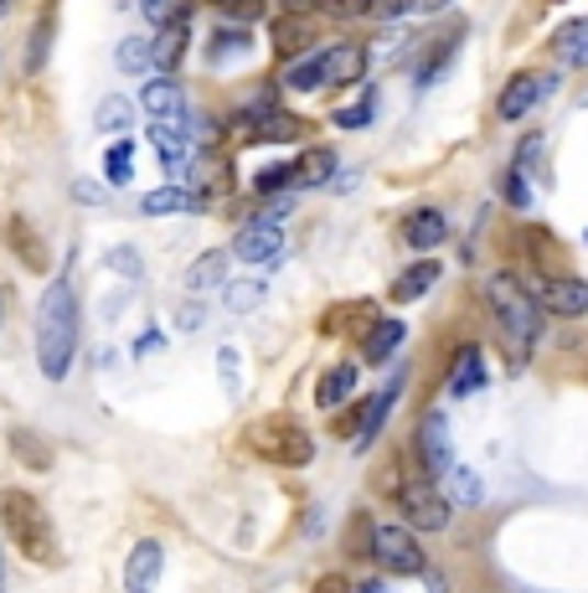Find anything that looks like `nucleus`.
Listing matches in <instances>:
<instances>
[{
  "mask_svg": "<svg viewBox=\"0 0 588 593\" xmlns=\"http://www.w3.org/2000/svg\"><path fill=\"white\" fill-rule=\"evenodd\" d=\"M248 42H253V36L243 32V26H233V21H228V26H222V32L212 36V47H207V57H212V63H222L228 52H237V57H243V52H248Z\"/></svg>",
  "mask_w": 588,
  "mask_h": 593,
  "instance_id": "nucleus-36",
  "label": "nucleus"
},
{
  "mask_svg": "<svg viewBox=\"0 0 588 593\" xmlns=\"http://www.w3.org/2000/svg\"><path fill=\"white\" fill-rule=\"evenodd\" d=\"M486 305L501 325V336L511 340V351L526 356L532 351V340L542 336V300L537 289L517 279V273H490L486 279Z\"/></svg>",
  "mask_w": 588,
  "mask_h": 593,
  "instance_id": "nucleus-2",
  "label": "nucleus"
},
{
  "mask_svg": "<svg viewBox=\"0 0 588 593\" xmlns=\"http://www.w3.org/2000/svg\"><path fill=\"white\" fill-rule=\"evenodd\" d=\"M248 444L269 459V465H285V470H304V465L315 459V439H310V428L295 424V418H285V413L258 418V424L248 428Z\"/></svg>",
  "mask_w": 588,
  "mask_h": 593,
  "instance_id": "nucleus-4",
  "label": "nucleus"
},
{
  "mask_svg": "<svg viewBox=\"0 0 588 593\" xmlns=\"http://www.w3.org/2000/svg\"><path fill=\"white\" fill-rule=\"evenodd\" d=\"M11 243H16V254L21 264H32V269H42L47 264V254H42V243H36V233H26V222H11Z\"/></svg>",
  "mask_w": 588,
  "mask_h": 593,
  "instance_id": "nucleus-37",
  "label": "nucleus"
},
{
  "mask_svg": "<svg viewBox=\"0 0 588 593\" xmlns=\"http://www.w3.org/2000/svg\"><path fill=\"white\" fill-rule=\"evenodd\" d=\"M459 42H465V26H450V36H439L434 47H429V57L419 63V88L439 83V72L450 68V57L459 52Z\"/></svg>",
  "mask_w": 588,
  "mask_h": 593,
  "instance_id": "nucleus-21",
  "label": "nucleus"
},
{
  "mask_svg": "<svg viewBox=\"0 0 588 593\" xmlns=\"http://www.w3.org/2000/svg\"><path fill=\"white\" fill-rule=\"evenodd\" d=\"M5 11H11V0H0V16H5Z\"/></svg>",
  "mask_w": 588,
  "mask_h": 593,
  "instance_id": "nucleus-57",
  "label": "nucleus"
},
{
  "mask_svg": "<svg viewBox=\"0 0 588 593\" xmlns=\"http://www.w3.org/2000/svg\"><path fill=\"white\" fill-rule=\"evenodd\" d=\"M553 52L573 68H588V21H568L563 32L553 36Z\"/></svg>",
  "mask_w": 588,
  "mask_h": 593,
  "instance_id": "nucleus-24",
  "label": "nucleus"
},
{
  "mask_svg": "<svg viewBox=\"0 0 588 593\" xmlns=\"http://www.w3.org/2000/svg\"><path fill=\"white\" fill-rule=\"evenodd\" d=\"M140 11H145V21L160 32V26H170V21L181 16L186 5H181V0H140Z\"/></svg>",
  "mask_w": 588,
  "mask_h": 593,
  "instance_id": "nucleus-41",
  "label": "nucleus"
},
{
  "mask_svg": "<svg viewBox=\"0 0 588 593\" xmlns=\"http://www.w3.org/2000/svg\"><path fill=\"white\" fill-rule=\"evenodd\" d=\"M237 258L243 264H269V258H279L285 254V233L279 227H269V222H248L243 233H237Z\"/></svg>",
  "mask_w": 588,
  "mask_h": 593,
  "instance_id": "nucleus-14",
  "label": "nucleus"
},
{
  "mask_svg": "<svg viewBox=\"0 0 588 593\" xmlns=\"http://www.w3.org/2000/svg\"><path fill=\"white\" fill-rule=\"evenodd\" d=\"M186 26H191V11H181L170 26L155 32V72H176V63H181V52H186Z\"/></svg>",
  "mask_w": 588,
  "mask_h": 593,
  "instance_id": "nucleus-18",
  "label": "nucleus"
},
{
  "mask_svg": "<svg viewBox=\"0 0 588 593\" xmlns=\"http://www.w3.org/2000/svg\"><path fill=\"white\" fill-rule=\"evenodd\" d=\"M434 279H439V264H434V258H423V264H413V269L398 273L392 300H398V305H413V300H423V294L434 289Z\"/></svg>",
  "mask_w": 588,
  "mask_h": 593,
  "instance_id": "nucleus-20",
  "label": "nucleus"
},
{
  "mask_svg": "<svg viewBox=\"0 0 588 593\" xmlns=\"http://www.w3.org/2000/svg\"><path fill=\"white\" fill-rule=\"evenodd\" d=\"M320 83H331V57L325 52H304L300 63H289V72H285L289 93H315Z\"/></svg>",
  "mask_w": 588,
  "mask_h": 593,
  "instance_id": "nucleus-16",
  "label": "nucleus"
},
{
  "mask_svg": "<svg viewBox=\"0 0 588 593\" xmlns=\"http://www.w3.org/2000/svg\"><path fill=\"white\" fill-rule=\"evenodd\" d=\"M103 176H109L114 187H130V176H135V145H130V139L109 145V155H103Z\"/></svg>",
  "mask_w": 588,
  "mask_h": 593,
  "instance_id": "nucleus-31",
  "label": "nucleus"
},
{
  "mask_svg": "<svg viewBox=\"0 0 588 593\" xmlns=\"http://www.w3.org/2000/svg\"><path fill=\"white\" fill-rule=\"evenodd\" d=\"M352 593H387V589L377 583V578H367V583H362V589H352Z\"/></svg>",
  "mask_w": 588,
  "mask_h": 593,
  "instance_id": "nucleus-54",
  "label": "nucleus"
},
{
  "mask_svg": "<svg viewBox=\"0 0 588 593\" xmlns=\"http://www.w3.org/2000/svg\"><path fill=\"white\" fill-rule=\"evenodd\" d=\"M222 273H228V254H202L191 269H186V289H218L222 284Z\"/></svg>",
  "mask_w": 588,
  "mask_h": 593,
  "instance_id": "nucleus-29",
  "label": "nucleus"
},
{
  "mask_svg": "<svg viewBox=\"0 0 588 593\" xmlns=\"http://www.w3.org/2000/svg\"><path fill=\"white\" fill-rule=\"evenodd\" d=\"M78 356V289L73 279H52L36 305V361L47 382H63Z\"/></svg>",
  "mask_w": 588,
  "mask_h": 593,
  "instance_id": "nucleus-1",
  "label": "nucleus"
},
{
  "mask_svg": "<svg viewBox=\"0 0 588 593\" xmlns=\"http://www.w3.org/2000/svg\"><path fill=\"white\" fill-rule=\"evenodd\" d=\"M542 93H547V83H542L537 72H517V78L501 88V99H496V114H501L506 124H517V119H526L532 109H537Z\"/></svg>",
  "mask_w": 588,
  "mask_h": 593,
  "instance_id": "nucleus-10",
  "label": "nucleus"
},
{
  "mask_svg": "<svg viewBox=\"0 0 588 593\" xmlns=\"http://www.w3.org/2000/svg\"><path fill=\"white\" fill-rule=\"evenodd\" d=\"M212 5H218L228 21H237V26H248V21L264 16V0H212Z\"/></svg>",
  "mask_w": 588,
  "mask_h": 593,
  "instance_id": "nucleus-40",
  "label": "nucleus"
},
{
  "mask_svg": "<svg viewBox=\"0 0 588 593\" xmlns=\"http://www.w3.org/2000/svg\"><path fill=\"white\" fill-rule=\"evenodd\" d=\"M371 558L382 562L392 578H423L429 573V558H423L413 526L403 522H377L371 526Z\"/></svg>",
  "mask_w": 588,
  "mask_h": 593,
  "instance_id": "nucleus-6",
  "label": "nucleus"
},
{
  "mask_svg": "<svg viewBox=\"0 0 588 593\" xmlns=\"http://www.w3.org/2000/svg\"><path fill=\"white\" fill-rule=\"evenodd\" d=\"M403 336H408L403 321H377L371 325V336L362 340V361H387V356L403 346Z\"/></svg>",
  "mask_w": 588,
  "mask_h": 593,
  "instance_id": "nucleus-22",
  "label": "nucleus"
},
{
  "mask_svg": "<svg viewBox=\"0 0 588 593\" xmlns=\"http://www.w3.org/2000/svg\"><path fill=\"white\" fill-rule=\"evenodd\" d=\"M73 197H78V202L84 206H99L103 197H99V187H93V181H78V187H73Z\"/></svg>",
  "mask_w": 588,
  "mask_h": 593,
  "instance_id": "nucleus-52",
  "label": "nucleus"
},
{
  "mask_svg": "<svg viewBox=\"0 0 588 593\" xmlns=\"http://www.w3.org/2000/svg\"><path fill=\"white\" fill-rule=\"evenodd\" d=\"M408 11H419V0H371V5H367V16H377V21L408 16Z\"/></svg>",
  "mask_w": 588,
  "mask_h": 593,
  "instance_id": "nucleus-45",
  "label": "nucleus"
},
{
  "mask_svg": "<svg viewBox=\"0 0 588 593\" xmlns=\"http://www.w3.org/2000/svg\"><path fill=\"white\" fill-rule=\"evenodd\" d=\"M0 526L32 562H42V568L57 562V537H52L47 511H42V501L32 491H0Z\"/></svg>",
  "mask_w": 588,
  "mask_h": 593,
  "instance_id": "nucleus-3",
  "label": "nucleus"
},
{
  "mask_svg": "<svg viewBox=\"0 0 588 593\" xmlns=\"http://www.w3.org/2000/svg\"><path fill=\"white\" fill-rule=\"evenodd\" d=\"M398 511H403L408 526H419V532H444L454 516L450 495L439 485V474H403V485H398Z\"/></svg>",
  "mask_w": 588,
  "mask_h": 593,
  "instance_id": "nucleus-5",
  "label": "nucleus"
},
{
  "mask_svg": "<svg viewBox=\"0 0 588 593\" xmlns=\"http://www.w3.org/2000/svg\"><path fill=\"white\" fill-rule=\"evenodd\" d=\"M356 382H362V367H356V361H341V367H331V372L315 382V403L320 407L346 403V398L356 392Z\"/></svg>",
  "mask_w": 588,
  "mask_h": 593,
  "instance_id": "nucleus-17",
  "label": "nucleus"
},
{
  "mask_svg": "<svg viewBox=\"0 0 588 593\" xmlns=\"http://www.w3.org/2000/svg\"><path fill=\"white\" fill-rule=\"evenodd\" d=\"M109 269H124L130 279H140V258L130 254V248H124V254H109Z\"/></svg>",
  "mask_w": 588,
  "mask_h": 593,
  "instance_id": "nucleus-49",
  "label": "nucleus"
},
{
  "mask_svg": "<svg viewBox=\"0 0 588 593\" xmlns=\"http://www.w3.org/2000/svg\"><path fill=\"white\" fill-rule=\"evenodd\" d=\"M336 176V150H304V160H300V187H320V181H331Z\"/></svg>",
  "mask_w": 588,
  "mask_h": 593,
  "instance_id": "nucleus-33",
  "label": "nucleus"
},
{
  "mask_svg": "<svg viewBox=\"0 0 588 593\" xmlns=\"http://www.w3.org/2000/svg\"><path fill=\"white\" fill-rule=\"evenodd\" d=\"M537 150H542V139H537V135H532V139H521V150H517V166L526 170V166H532V160H537Z\"/></svg>",
  "mask_w": 588,
  "mask_h": 593,
  "instance_id": "nucleus-51",
  "label": "nucleus"
},
{
  "mask_svg": "<svg viewBox=\"0 0 588 593\" xmlns=\"http://www.w3.org/2000/svg\"><path fill=\"white\" fill-rule=\"evenodd\" d=\"M264 294H269L264 279H243V284L222 289V305H228V310H253V305H264Z\"/></svg>",
  "mask_w": 588,
  "mask_h": 593,
  "instance_id": "nucleus-34",
  "label": "nucleus"
},
{
  "mask_svg": "<svg viewBox=\"0 0 588 593\" xmlns=\"http://www.w3.org/2000/svg\"><path fill=\"white\" fill-rule=\"evenodd\" d=\"M398 392H403V377H387V388L367 403V418H362V428H356V449H367V444L382 434L387 413H392V403H398Z\"/></svg>",
  "mask_w": 588,
  "mask_h": 593,
  "instance_id": "nucleus-15",
  "label": "nucleus"
},
{
  "mask_svg": "<svg viewBox=\"0 0 588 593\" xmlns=\"http://www.w3.org/2000/svg\"><path fill=\"white\" fill-rule=\"evenodd\" d=\"M176 325H181V331H202V325H207L202 300H197V305H181V310H176Z\"/></svg>",
  "mask_w": 588,
  "mask_h": 593,
  "instance_id": "nucleus-47",
  "label": "nucleus"
},
{
  "mask_svg": "<svg viewBox=\"0 0 588 593\" xmlns=\"http://www.w3.org/2000/svg\"><path fill=\"white\" fill-rule=\"evenodd\" d=\"M160 568H166V552H160V542H140L135 552H130V562H124V593H155V583H160Z\"/></svg>",
  "mask_w": 588,
  "mask_h": 593,
  "instance_id": "nucleus-12",
  "label": "nucleus"
},
{
  "mask_svg": "<svg viewBox=\"0 0 588 593\" xmlns=\"http://www.w3.org/2000/svg\"><path fill=\"white\" fill-rule=\"evenodd\" d=\"M289 212H295V202H289V197H285V202H269V206H264V212H258V217H253V222H269V227H279V222H285Z\"/></svg>",
  "mask_w": 588,
  "mask_h": 593,
  "instance_id": "nucleus-48",
  "label": "nucleus"
},
{
  "mask_svg": "<svg viewBox=\"0 0 588 593\" xmlns=\"http://www.w3.org/2000/svg\"><path fill=\"white\" fill-rule=\"evenodd\" d=\"M480 388H486V351L475 340H465L454 351V367H450V398H470Z\"/></svg>",
  "mask_w": 588,
  "mask_h": 593,
  "instance_id": "nucleus-13",
  "label": "nucleus"
},
{
  "mask_svg": "<svg viewBox=\"0 0 588 593\" xmlns=\"http://www.w3.org/2000/svg\"><path fill=\"white\" fill-rule=\"evenodd\" d=\"M419 465L429 474H444L454 470V449H450V418H444V407H434V413H423L419 424Z\"/></svg>",
  "mask_w": 588,
  "mask_h": 593,
  "instance_id": "nucleus-7",
  "label": "nucleus"
},
{
  "mask_svg": "<svg viewBox=\"0 0 588 593\" xmlns=\"http://www.w3.org/2000/svg\"><path fill=\"white\" fill-rule=\"evenodd\" d=\"M325 16H356V11H367L371 0H315Z\"/></svg>",
  "mask_w": 588,
  "mask_h": 593,
  "instance_id": "nucleus-46",
  "label": "nucleus"
},
{
  "mask_svg": "<svg viewBox=\"0 0 588 593\" xmlns=\"http://www.w3.org/2000/svg\"><path fill=\"white\" fill-rule=\"evenodd\" d=\"M47 47H52V16H42V26H36V42L26 47V72H42V63H47Z\"/></svg>",
  "mask_w": 588,
  "mask_h": 593,
  "instance_id": "nucleus-42",
  "label": "nucleus"
},
{
  "mask_svg": "<svg viewBox=\"0 0 588 593\" xmlns=\"http://www.w3.org/2000/svg\"><path fill=\"white\" fill-rule=\"evenodd\" d=\"M295 181H300V166H295V160H274V166H264L253 176V191H258V197H274V191L285 197Z\"/></svg>",
  "mask_w": 588,
  "mask_h": 593,
  "instance_id": "nucleus-28",
  "label": "nucleus"
},
{
  "mask_svg": "<svg viewBox=\"0 0 588 593\" xmlns=\"http://www.w3.org/2000/svg\"><path fill=\"white\" fill-rule=\"evenodd\" d=\"M584 237H588V233H584Z\"/></svg>",
  "mask_w": 588,
  "mask_h": 593,
  "instance_id": "nucleus-59",
  "label": "nucleus"
},
{
  "mask_svg": "<svg viewBox=\"0 0 588 593\" xmlns=\"http://www.w3.org/2000/svg\"><path fill=\"white\" fill-rule=\"evenodd\" d=\"M506 202L517 206V212L521 206H532V181H526V170L521 166H511V176H506Z\"/></svg>",
  "mask_w": 588,
  "mask_h": 593,
  "instance_id": "nucleus-43",
  "label": "nucleus"
},
{
  "mask_svg": "<svg viewBox=\"0 0 588 593\" xmlns=\"http://www.w3.org/2000/svg\"><path fill=\"white\" fill-rule=\"evenodd\" d=\"M151 145H155V155H160V166L186 176V155H191L186 130H176V124H151Z\"/></svg>",
  "mask_w": 588,
  "mask_h": 593,
  "instance_id": "nucleus-19",
  "label": "nucleus"
},
{
  "mask_svg": "<svg viewBox=\"0 0 588 593\" xmlns=\"http://www.w3.org/2000/svg\"><path fill=\"white\" fill-rule=\"evenodd\" d=\"M450 237V217L439 212V206H413L403 217V243L408 248H419V254H429V248H439Z\"/></svg>",
  "mask_w": 588,
  "mask_h": 593,
  "instance_id": "nucleus-11",
  "label": "nucleus"
},
{
  "mask_svg": "<svg viewBox=\"0 0 588 593\" xmlns=\"http://www.w3.org/2000/svg\"><path fill=\"white\" fill-rule=\"evenodd\" d=\"M191 206H197V197H191V191H181V187H160V191H151V197H140V212H145V217L191 212Z\"/></svg>",
  "mask_w": 588,
  "mask_h": 593,
  "instance_id": "nucleus-25",
  "label": "nucleus"
},
{
  "mask_svg": "<svg viewBox=\"0 0 588 593\" xmlns=\"http://www.w3.org/2000/svg\"><path fill=\"white\" fill-rule=\"evenodd\" d=\"M0 315H5V289H0Z\"/></svg>",
  "mask_w": 588,
  "mask_h": 593,
  "instance_id": "nucleus-58",
  "label": "nucleus"
},
{
  "mask_svg": "<svg viewBox=\"0 0 588 593\" xmlns=\"http://www.w3.org/2000/svg\"><path fill=\"white\" fill-rule=\"evenodd\" d=\"M310 593H352V583H346V578H341V573H325V578H320V583H315V589H310Z\"/></svg>",
  "mask_w": 588,
  "mask_h": 593,
  "instance_id": "nucleus-50",
  "label": "nucleus"
},
{
  "mask_svg": "<svg viewBox=\"0 0 588 593\" xmlns=\"http://www.w3.org/2000/svg\"><path fill=\"white\" fill-rule=\"evenodd\" d=\"M130 99H103L99 103V130L103 135H114V130H124V124H130Z\"/></svg>",
  "mask_w": 588,
  "mask_h": 593,
  "instance_id": "nucleus-39",
  "label": "nucleus"
},
{
  "mask_svg": "<svg viewBox=\"0 0 588 593\" xmlns=\"http://www.w3.org/2000/svg\"><path fill=\"white\" fill-rule=\"evenodd\" d=\"M439 5H450V0H419V11H439Z\"/></svg>",
  "mask_w": 588,
  "mask_h": 593,
  "instance_id": "nucleus-55",
  "label": "nucleus"
},
{
  "mask_svg": "<svg viewBox=\"0 0 588 593\" xmlns=\"http://www.w3.org/2000/svg\"><path fill=\"white\" fill-rule=\"evenodd\" d=\"M304 42H310V21H304V16H279V21H274V47H279V57L300 52Z\"/></svg>",
  "mask_w": 588,
  "mask_h": 593,
  "instance_id": "nucleus-32",
  "label": "nucleus"
},
{
  "mask_svg": "<svg viewBox=\"0 0 588 593\" xmlns=\"http://www.w3.org/2000/svg\"><path fill=\"white\" fill-rule=\"evenodd\" d=\"M135 351H140V356H151V351H160V336H155V331H151V336H140V346H135Z\"/></svg>",
  "mask_w": 588,
  "mask_h": 593,
  "instance_id": "nucleus-53",
  "label": "nucleus"
},
{
  "mask_svg": "<svg viewBox=\"0 0 588 593\" xmlns=\"http://www.w3.org/2000/svg\"><path fill=\"white\" fill-rule=\"evenodd\" d=\"M218 377H222V392L237 398V351H233V346H222V351H218Z\"/></svg>",
  "mask_w": 588,
  "mask_h": 593,
  "instance_id": "nucleus-44",
  "label": "nucleus"
},
{
  "mask_svg": "<svg viewBox=\"0 0 588 593\" xmlns=\"http://www.w3.org/2000/svg\"><path fill=\"white\" fill-rule=\"evenodd\" d=\"M119 68L155 72V36H130V42H119Z\"/></svg>",
  "mask_w": 588,
  "mask_h": 593,
  "instance_id": "nucleus-30",
  "label": "nucleus"
},
{
  "mask_svg": "<svg viewBox=\"0 0 588 593\" xmlns=\"http://www.w3.org/2000/svg\"><path fill=\"white\" fill-rule=\"evenodd\" d=\"M450 491H454L459 506H480V501H486V491H480V474H470V470H450Z\"/></svg>",
  "mask_w": 588,
  "mask_h": 593,
  "instance_id": "nucleus-38",
  "label": "nucleus"
},
{
  "mask_svg": "<svg viewBox=\"0 0 588 593\" xmlns=\"http://www.w3.org/2000/svg\"><path fill=\"white\" fill-rule=\"evenodd\" d=\"M0 593H5V552H0Z\"/></svg>",
  "mask_w": 588,
  "mask_h": 593,
  "instance_id": "nucleus-56",
  "label": "nucleus"
},
{
  "mask_svg": "<svg viewBox=\"0 0 588 593\" xmlns=\"http://www.w3.org/2000/svg\"><path fill=\"white\" fill-rule=\"evenodd\" d=\"M325 57H331V83H352V78H362V68H367V52H362V42L325 47Z\"/></svg>",
  "mask_w": 588,
  "mask_h": 593,
  "instance_id": "nucleus-23",
  "label": "nucleus"
},
{
  "mask_svg": "<svg viewBox=\"0 0 588 593\" xmlns=\"http://www.w3.org/2000/svg\"><path fill=\"white\" fill-rule=\"evenodd\" d=\"M140 109L155 119V124H176V130H191V114H186V93L181 83L170 78H151L145 93H140Z\"/></svg>",
  "mask_w": 588,
  "mask_h": 593,
  "instance_id": "nucleus-8",
  "label": "nucleus"
},
{
  "mask_svg": "<svg viewBox=\"0 0 588 593\" xmlns=\"http://www.w3.org/2000/svg\"><path fill=\"white\" fill-rule=\"evenodd\" d=\"M295 135H300V119H289L285 109H274L269 119H258L248 130L253 145H279V139H295Z\"/></svg>",
  "mask_w": 588,
  "mask_h": 593,
  "instance_id": "nucleus-27",
  "label": "nucleus"
},
{
  "mask_svg": "<svg viewBox=\"0 0 588 593\" xmlns=\"http://www.w3.org/2000/svg\"><path fill=\"white\" fill-rule=\"evenodd\" d=\"M371 109H377V88H367L356 103H341L336 109V124L341 130H367L371 124Z\"/></svg>",
  "mask_w": 588,
  "mask_h": 593,
  "instance_id": "nucleus-35",
  "label": "nucleus"
},
{
  "mask_svg": "<svg viewBox=\"0 0 588 593\" xmlns=\"http://www.w3.org/2000/svg\"><path fill=\"white\" fill-rule=\"evenodd\" d=\"M11 455H16L21 465H32V470H52V449L42 444V434H32V428H11Z\"/></svg>",
  "mask_w": 588,
  "mask_h": 593,
  "instance_id": "nucleus-26",
  "label": "nucleus"
},
{
  "mask_svg": "<svg viewBox=\"0 0 588 593\" xmlns=\"http://www.w3.org/2000/svg\"><path fill=\"white\" fill-rule=\"evenodd\" d=\"M537 300L547 315H588V279L557 273V279H537Z\"/></svg>",
  "mask_w": 588,
  "mask_h": 593,
  "instance_id": "nucleus-9",
  "label": "nucleus"
}]
</instances>
